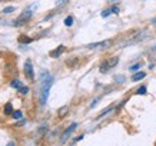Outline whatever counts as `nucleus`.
I'll return each mask as SVG.
<instances>
[{"instance_id":"1","label":"nucleus","mask_w":156,"mask_h":146,"mask_svg":"<svg viewBox=\"0 0 156 146\" xmlns=\"http://www.w3.org/2000/svg\"><path fill=\"white\" fill-rule=\"evenodd\" d=\"M53 76H50L48 80H44L43 83H40V92H39V105L40 106H44L48 103V99H49V93H50V89L53 86Z\"/></svg>"},{"instance_id":"2","label":"nucleus","mask_w":156,"mask_h":146,"mask_svg":"<svg viewBox=\"0 0 156 146\" xmlns=\"http://www.w3.org/2000/svg\"><path fill=\"white\" fill-rule=\"evenodd\" d=\"M37 7V5H32L30 7H27L26 10H23L22 13L17 16V19L13 20V26L14 27H19V26H23L24 23H27L29 20L32 19V16H33V9H36Z\"/></svg>"},{"instance_id":"3","label":"nucleus","mask_w":156,"mask_h":146,"mask_svg":"<svg viewBox=\"0 0 156 146\" xmlns=\"http://www.w3.org/2000/svg\"><path fill=\"white\" fill-rule=\"evenodd\" d=\"M118 63H119V57L118 56H113V57H110V59H106V60H103L102 63H100L99 72L100 73H106V72H109L110 69H113Z\"/></svg>"},{"instance_id":"4","label":"nucleus","mask_w":156,"mask_h":146,"mask_svg":"<svg viewBox=\"0 0 156 146\" xmlns=\"http://www.w3.org/2000/svg\"><path fill=\"white\" fill-rule=\"evenodd\" d=\"M23 72H24V76H26L29 80H34V69H33V65H32V60H30V59H26V60H24Z\"/></svg>"},{"instance_id":"5","label":"nucleus","mask_w":156,"mask_h":146,"mask_svg":"<svg viewBox=\"0 0 156 146\" xmlns=\"http://www.w3.org/2000/svg\"><path fill=\"white\" fill-rule=\"evenodd\" d=\"M76 127H77V123L75 122V123H72L70 126H69V127H67V129H66V130L63 132V135H62V139H60V142H62V143H63V142H66V139H67V137H69V136H70L72 133H73V130H75Z\"/></svg>"},{"instance_id":"6","label":"nucleus","mask_w":156,"mask_h":146,"mask_svg":"<svg viewBox=\"0 0 156 146\" xmlns=\"http://www.w3.org/2000/svg\"><path fill=\"white\" fill-rule=\"evenodd\" d=\"M110 45V40H102V42H96V43H90L87 45V49H99V47H106Z\"/></svg>"},{"instance_id":"7","label":"nucleus","mask_w":156,"mask_h":146,"mask_svg":"<svg viewBox=\"0 0 156 146\" xmlns=\"http://www.w3.org/2000/svg\"><path fill=\"white\" fill-rule=\"evenodd\" d=\"M65 49H66V47L63 46V45H59V46H57L56 49H53V50L49 53V55H50V57H55V59H56V57L62 56V53L65 52Z\"/></svg>"},{"instance_id":"8","label":"nucleus","mask_w":156,"mask_h":146,"mask_svg":"<svg viewBox=\"0 0 156 146\" xmlns=\"http://www.w3.org/2000/svg\"><path fill=\"white\" fill-rule=\"evenodd\" d=\"M50 76H52V75H50L46 69H42V70H40V73H39V82H40V83H43V82H44V80H48Z\"/></svg>"},{"instance_id":"9","label":"nucleus","mask_w":156,"mask_h":146,"mask_svg":"<svg viewBox=\"0 0 156 146\" xmlns=\"http://www.w3.org/2000/svg\"><path fill=\"white\" fill-rule=\"evenodd\" d=\"M48 129H49V125H48V123H42V125H40V127L37 129V135H39V136L46 135V133H48Z\"/></svg>"},{"instance_id":"10","label":"nucleus","mask_w":156,"mask_h":146,"mask_svg":"<svg viewBox=\"0 0 156 146\" xmlns=\"http://www.w3.org/2000/svg\"><path fill=\"white\" fill-rule=\"evenodd\" d=\"M145 76H146V73H145V72H139V70H137L136 73L132 76V80H133V82H139V80H142Z\"/></svg>"},{"instance_id":"11","label":"nucleus","mask_w":156,"mask_h":146,"mask_svg":"<svg viewBox=\"0 0 156 146\" xmlns=\"http://www.w3.org/2000/svg\"><path fill=\"white\" fill-rule=\"evenodd\" d=\"M10 87L19 90L20 87H22V82H20V79H13L12 80V82H10Z\"/></svg>"},{"instance_id":"12","label":"nucleus","mask_w":156,"mask_h":146,"mask_svg":"<svg viewBox=\"0 0 156 146\" xmlns=\"http://www.w3.org/2000/svg\"><path fill=\"white\" fill-rule=\"evenodd\" d=\"M3 110H5V115H12V113H13V105L10 103V102H7V103L5 105V109H3Z\"/></svg>"},{"instance_id":"13","label":"nucleus","mask_w":156,"mask_h":146,"mask_svg":"<svg viewBox=\"0 0 156 146\" xmlns=\"http://www.w3.org/2000/svg\"><path fill=\"white\" fill-rule=\"evenodd\" d=\"M67 112H69V106H63L57 110V115H59V118H63V116H66Z\"/></svg>"},{"instance_id":"14","label":"nucleus","mask_w":156,"mask_h":146,"mask_svg":"<svg viewBox=\"0 0 156 146\" xmlns=\"http://www.w3.org/2000/svg\"><path fill=\"white\" fill-rule=\"evenodd\" d=\"M112 110H113V106H109V108H106L105 109V110H102V113H100L99 116H98V118L96 119H102L103 118V116H106V115H109V113L112 112Z\"/></svg>"},{"instance_id":"15","label":"nucleus","mask_w":156,"mask_h":146,"mask_svg":"<svg viewBox=\"0 0 156 146\" xmlns=\"http://www.w3.org/2000/svg\"><path fill=\"white\" fill-rule=\"evenodd\" d=\"M73 23H75V19H73V16H67L66 19H65V26H67V27L73 26Z\"/></svg>"},{"instance_id":"16","label":"nucleus","mask_w":156,"mask_h":146,"mask_svg":"<svg viewBox=\"0 0 156 146\" xmlns=\"http://www.w3.org/2000/svg\"><path fill=\"white\" fill-rule=\"evenodd\" d=\"M12 116H13V119H16V120H19V119L23 118V113H22V110H13V113H12Z\"/></svg>"},{"instance_id":"17","label":"nucleus","mask_w":156,"mask_h":146,"mask_svg":"<svg viewBox=\"0 0 156 146\" xmlns=\"http://www.w3.org/2000/svg\"><path fill=\"white\" fill-rule=\"evenodd\" d=\"M19 42L20 43H24V45H29V43L33 42V39H32V37H26V36H20V37H19Z\"/></svg>"},{"instance_id":"18","label":"nucleus","mask_w":156,"mask_h":146,"mask_svg":"<svg viewBox=\"0 0 156 146\" xmlns=\"http://www.w3.org/2000/svg\"><path fill=\"white\" fill-rule=\"evenodd\" d=\"M110 14H112V9H105L103 12H102V13H100V16H102V17H103V19H106V17H109V16H110Z\"/></svg>"},{"instance_id":"19","label":"nucleus","mask_w":156,"mask_h":146,"mask_svg":"<svg viewBox=\"0 0 156 146\" xmlns=\"http://www.w3.org/2000/svg\"><path fill=\"white\" fill-rule=\"evenodd\" d=\"M14 10H16V7H14V6H7V7H5V9H3V13L9 14V13H13Z\"/></svg>"},{"instance_id":"20","label":"nucleus","mask_w":156,"mask_h":146,"mask_svg":"<svg viewBox=\"0 0 156 146\" xmlns=\"http://www.w3.org/2000/svg\"><path fill=\"white\" fill-rule=\"evenodd\" d=\"M146 93H147L146 86H140V87L136 90V94H146Z\"/></svg>"},{"instance_id":"21","label":"nucleus","mask_w":156,"mask_h":146,"mask_svg":"<svg viewBox=\"0 0 156 146\" xmlns=\"http://www.w3.org/2000/svg\"><path fill=\"white\" fill-rule=\"evenodd\" d=\"M19 93L20 94H27L29 93V87H27V86H23V85H22V87L19 89Z\"/></svg>"},{"instance_id":"22","label":"nucleus","mask_w":156,"mask_h":146,"mask_svg":"<svg viewBox=\"0 0 156 146\" xmlns=\"http://www.w3.org/2000/svg\"><path fill=\"white\" fill-rule=\"evenodd\" d=\"M140 67H142V65H140V63H136V65H133V66H130L129 69H130V72H137L139 69H140Z\"/></svg>"},{"instance_id":"23","label":"nucleus","mask_w":156,"mask_h":146,"mask_svg":"<svg viewBox=\"0 0 156 146\" xmlns=\"http://www.w3.org/2000/svg\"><path fill=\"white\" fill-rule=\"evenodd\" d=\"M100 98H102V96H99V98H96V99H93V102H92V103H90V106H89V108H90V109H93V108H95L96 105L99 103V100H100Z\"/></svg>"},{"instance_id":"24","label":"nucleus","mask_w":156,"mask_h":146,"mask_svg":"<svg viewBox=\"0 0 156 146\" xmlns=\"http://www.w3.org/2000/svg\"><path fill=\"white\" fill-rule=\"evenodd\" d=\"M24 123H26V120H24V119H19L17 122L14 123V126H16V127H19V126H23Z\"/></svg>"},{"instance_id":"25","label":"nucleus","mask_w":156,"mask_h":146,"mask_svg":"<svg viewBox=\"0 0 156 146\" xmlns=\"http://www.w3.org/2000/svg\"><path fill=\"white\" fill-rule=\"evenodd\" d=\"M110 9H112V13H116V14H118L119 12H120V9H119V6H112Z\"/></svg>"},{"instance_id":"26","label":"nucleus","mask_w":156,"mask_h":146,"mask_svg":"<svg viewBox=\"0 0 156 146\" xmlns=\"http://www.w3.org/2000/svg\"><path fill=\"white\" fill-rule=\"evenodd\" d=\"M115 79H116V82H118V83H123V82H125V77H123V76H116Z\"/></svg>"},{"instance_id":"27","label":"nucleus","mask_w":156,"mask_h":146,"mask_svg":"<svg viewBox=\"0 0 156 146\" xmlns=\"http://www.w3.org/2000/svg\"><path fill=\"white\" fill-rule=\"evenodd\" d=\"M82 139H83V135H79V136L76 137L75 141H73V143H76V142H79V141H82Z\"/></svg>"},{"instance_id":"28","label":"nucleus","mask_w":156,"mask_h":146,"mask_svg":"<svg viewBox=\"0 0 156 146\" xmlns=\"http://www.w3.org/2000/svg\"><path fill=\"white\" fill-rule=\"evenodd\" d=\"M152 24H153V26H156V19L152 20Z\"/></svg>"},{"instance_id":"29","label":"nucleus","mask_w":156,"mask_h":146,"mask_svg":"<svg viewBox=\"0 0 156 146\" xmlns=\"http://www.w3.org/2000/svg\"><path fill=\"white\" fill-rule=\"evenodd\" d=\"M152 49H153V50H156V45H155V46H153V47H152Z\"/></svg>"}]
</instances>
